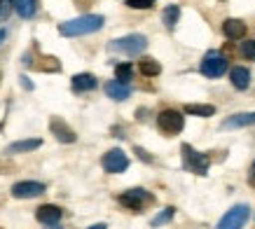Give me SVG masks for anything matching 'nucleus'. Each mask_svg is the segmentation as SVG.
<instances>
[{"label":"nucleus","instance_id":"nucleus-1","mask_svg":"<svg viewBox=\"0 0 255 229\" xmlns=\"http://www.w3.org/2000/svg\"><path fill=\"white\" fill-rule=\"evenodd\" d=\"M103 23H106V19L101 14H82V16L63 21L59 26V33L66 35V38H78V35H89V33L101 31Z\"/></svg>","mask_w":255,"mask_h":229},{"label":"nucleus","instance_id":"nucleus-2","mask_svg":"<svg viewBox=\"0 0 255 229\" xmlns=\"http://www.w3.org/2000/svg\"><path fill=\"white\" fill-rule=\"evenodd\" d=\"M117 201H120L127 211H131V213H143L147 206L155 204V197L147 190H143V187H131V190L122 192V194L117 197Z\"/></svg>","mask_w":255,"mask_h":229},{"label":"nucleus","instance_id":"nucleus-3","mask_svg":"<svg viewBox=\"0 0 255 229\" xmlns=\"http://www.w3.org/2000/svg\"><path fill=\"white\" fill-rule=\"evenodd\" d=\"M180 154H183V168H185V171L197 173V176H206V173H209V166H211L209 154L194 150L190 143H183V145H180Z\"/></svg>","mask_w":255,"mask_h":229},{"label":"nucleus","instance_id":"nucleus-4","mask_svg":"<svg viewBox=\"0 0 255 229\" xmlns=\"http://www.w3.org/2000/svg\"><path fill=\"white\" fill-rule=\"evenodd\" d=\"M108 49L110 52L127 54V56H138V54H143L147 49V38L140 35V33H131V35H124V38L110 40Z\"/></svg>","mask_w":255,"mask_h":229},{"label":"nucleus","instance_id":"nucleus-5","mask_svg":"<svg viewBox=\"0 0 255 229\" xmlns=\"http://www.w3.org/2000/svg\"><path fill=\"white\" fill-rule=\"evenodd\" d=\"M185 126V117L180 110H173V108H166L157 114V129L162 131L164 136H178Z\"/></svg>","mask_w":255,"mask_h":229},{"label":"nucleus","instance_id":"nucleus-6","mask_svg":"<svg viewBox=\"0 0 255 229\" xmlns=\"http://www.w3.org/2000/svg\"><path fill=\"white\" fill-rule=\"evenodd\" d=\"M201 75L211 77V80H216V77H223L227 73V56L223 52H206L204 54V59H201Z\"/></svg>","mask_w":255,"mask_h":229},{"label":"nucleus","instance_id":"nucleus-7","mask_svg":"<svg viewBox=\"0 0 255 229\" xmlns=\"http://www.w3.org/2000/svg\"><path fill=\"white\" fill-rule=\"evenodd\" d=\"M248 218H251V208H248L246 204H237V206L230 208V211L220 218L218 229H241V227H246Z\"/></svg>","mask_w":255,"mask_h":229},{"label":"nucleus","instance_id":"nucleus-8","mask_svg":"<svg viewBox=\"0 0 255 229\" xmlns=\"http://www.w3.org/2000/svg\"><path fill=\"white\" fill-rule=\"evenodd\" d=\"M101 164H103V171H106V173H124V171L129 168V157H127L124 150L113 147V150H108V152L103 154Z\"/></svg>","mask_w":255,"mask_h":229},{"label":"nucleus","instance_id":"nucleus-9","mask_svg":"<svg viewBox=\"0 0 255 229\" xmlns=\"http://www.w3.org/2000/svg\"><path fill=\"white\" fill-rule=\"evenodd\" d=\"M49 131H52V136H54L59 143H66V145L78 140V133H75L73 126H70L66 119H61V117H52V119H49Z\"/></svg>","mask_w":255,"mask_h":229},{"label":"nucleus","instance_id":"nucleus-10","mask_svg":"<svg viewBox=\"0 0 255 229\" xmlns=\"http://www.w3.org/2000/svg\"><path fill=\"white\" fill-rule=\"evenodd\" d=\"M12 197L14 199H35L45 192V185L38 183V180H21V183L12 185Z\"/></svg>","mask_w":255,"mask_h":229},{"label":"nucleus","instance_id":"nucleus-11","mask_svg":"<svg viewBox=\"0 0 255 229\" xmlns=\"http://www.w3.org/2000/svg\"><path fill=\"white\" fill-rule=\"evenodd\" d=\"M63 215V208L54 206V204H42V206L35 211V220L42 222V225H59V220H61Z\"/></svg>","mask_w":255,"mask_h":229},{"label":"nucleus","instance_id":"nucleus-12","mask_svg":"<svg viewBox=\"0 0 255 229\" xmlns=\"http://www.w3.org/2000/svg\"><path fill=\"white\" fill-rule=\"evenodd\" d=\"M106 96L113 101H127L129 96H131V87L127 82H120V80H110V82H106Z\"/></svg>","mask_w":255,"mask_h":229},{"label":"nucleus","instance_id":"nucleus-13","mask_svg":"<svg viewBox=\"0 0 255 229\" xmlns=\"http://www.w3.org/2000/svg\"><path fill=\"white\" fill-rule=\"evenodd\" d=\"M246 23L241 19H225L223 21V33L227 40H244L246 38Z\"/></svg>","mask_w":255,"mask_h":229},{"label":"nucleus","instance_id":"nucleus-14","mask_svg":"<svg viewBox=\"0 0 255 229\" xmlns=\"http://www.w3.org/2000/svg\"><path fill=\"white\" fill-rule=\"evenodd\" d=\"M70 87H73V92H92L99 87V80L92 75V73H80V75H73L70 80Z\"/></svg>","mask_w":255,"mask_h":229},{"label":"nucleus","instance_id":"nucleus-15","mask_svg":"<svg viewBox=\"0 0 255 229\" xmlns=\"http://www.w3.org/2000/svg\"><path fill=\"white\" fill-rule=\"evenodd\" d=\"M230 82H232L234 89H248L251 87V70L246 68V66H234L232 70H230Z\"/></svg>","mask_w":255,"mask_h":229},{"label":"nucleus","instance_id":"nucleus-16","mask_svg":"<svg viewBox=\"0 0 255 229\" xmlns=\"http://www.w3.org/2000/svg\"><path fill=\"white\" fill-rule=\"evenodd\" d=\"M42 147V140L40 138H23V140H14L7 145V154H23V152H33Z\"/></svg>","mask_w":255,"mask_h":229},{"label":"nucleus","instance_id":"nucleus-17","mask_svg":"<svg viewBox=\"0 0 255 229\" xmlns=\"http://www.w3.org/2000/svg\"><path fill=\"white\" fill-rule=\"evenodd\" d=\"M255 124V113H239L232 114L223 122V129H244V126H253Z\"/></svg>","mask_w":255,"mask_h":229},{"label":"nucleus","instance_id":"nucleus-18","mask_svg":"<svg viewBox=\"0 0 255 229\" xmlns=\"http://www.w3.org/2000/svg\"><path fill=\"white\" fill-rule=\"evenodd\" d=\"M185 114H194V117H211L216 114V106H209V103H187L183 108Z\"/></svg>","mask_w":255,"mask_h":229},{"label":"nucleus","instance_id":"nucleus-19","mask_svg":"<svg viewBox=\"0 0 255 229\" xmlns=\"http://www.w3.org/2000/svg\"><path fill=\"white\" fill-rule=\"evenodd\" d=\"M12 7H14V12L21 19H31L33 14H35V0H12Z\"/></svg>","mask_w":255,"mask_h":229},{"label":"nucleus","instance_id":"nucleus-20","mask_svg":"<svg viewBox=\"0 0 255 229\" xmlns=\"http://www.w3.org/2000/svg\"><path fill=\"white\" fill-rule=\"evenodd\" d=\"M138 70L145 77H157L159 73H162V66H159L155 59H140V61H138Z\"/></svg>","mask_w":255,"mask_h":229},{"label":"nucleus","instance_id":"nucleus-21","mask_svg":"<svg viewBox=\"0 0 255 229\" xmlns=\"http://www.w3.org/2000/svg\"><path fill=\"white\" fill-rule=\"evenodd\" d=\"M178 19H180V7L178 5H169V7L162 12V21H164V26L166 28H176V23H178Z\"/></svg>","mask_w":255,"mask_h":229},{"label":"nucleus","instance_id":"nucleus-22","mask_svg":"<svg viewBox=\"0 0 255 229\" xmlns=\"http://www.w3.org/2000/svg\"><path fill=\"white\" fill-rule=\"evenodd\" d=\"M38 68L42 70V73H59V70H61V61H59L56 56H40Z\"/></svg>","mask_w":255,"mask_h":229},{"label":"nucleus","instance_id":"nucleus-23","mask_svg":"<svg viewBox=\"0 0 255 229\" xmlns=\"http://www.w3.org/2000/svg\"><path fill=\"white\" fill-rule=\"evenodd\" d=\"M173 215H176V208L166 206V208H162L155 218H152V222H150V225H152V227H162V225H166V222L173 220Z\"/></svg>","mask_w":255,"mask_h":229},{"label":"nucleus","instance_id":"nucleus-24","mask_svg":"<svg viewBox=\"0 0 255 229\" xmlns=\"http://www.w3.org/2000/svg\"><path fill=\"white\" fill-rule=\"evenodd\" d=\"M115 75L120 82H131V77H133V66L131 63H117L115 66Z\"/></svg>","mask_w":255,"mask_h":229},{"label":"nucleus","instance_id":"nucleus-25","mask_svg":"<svg viewBox=\"0 0 255 229\" xmlns=\"http://www.w3.org/2000/svg\"><path fill=\"white\" fill-rule=\"evenodd\" d=\"M241 54L251 61H255V40H244L241 42Z\"/></svg>","mask_w":255,"mask_h":229},{"label":"nucleus","instance_id":"nucleus-26","mask_svg":"<svg viewBox=\"0 0 255 229\" xmlns=\"http://www.w3.org/2000/svg\"><path fill=\"white\" fill-rule=\"evenodd\" d=\"M155 5L152 0H127V7H131V9H150Z\"/></svg>","mask_w":255,"mask_h":229},{"label":"nucleus","instance_id":"nucleus-27","mask_svg":"<svg viewBox=\"0 0 255 229\" xmlns=\"http://www.w3.org/2000/svg\"><path fill=\"white\" fill-rule=\"evenodd\" d=\"M9 7H12V0H2V5H0V14H2V19H5V16L9 14Z\"/></svg>","mask_w":255,"mask_h":229},{"label":"nucleus","instance_id":"nucleus-28","mask_svg":"<svg viewBox=\"0 0 255 229\" xmlns=\"http://www.w3.org/2000/svg\"><path fill=\"white\" fill-rule=\"evenodd\" d=\"M248 185H251V187H255V161L251 164V171H248Z\"/></svg>","mask_w":255,"mask_h":229},{"label":"nucleus","instance_id":"nucleus-29","mask_svg":"<svg viewBox=\"0 0 255 229\" xmlns=\"http://www.w3.org/2000/svg\"><path fill=\"white\" fill-rule=\"evenodd\" d=\"M133 152L138 154L140 159H145V161H152V157H147V154H145V150H143V147H136V150H133Z\"/></svg>","mask_w":255,"mask_h":229},{"label":"nucleus","instance_id":"nucleus-30","mask_svg":"<svg viewBox=\"0 0 255 229\" xmlns=\"http://www.w3.org/2000/svg\"><path fill=\"white\" fill-rule=\"evenodd\" d=\"M108 225H103V222H99V225H92V227H87V229H106Z\"/></svg>","mask_w":255,"mask_h":229},{"label":"nucleus","instance_id":"nucleus-31","mask_svg":"<svg viewBox=\"0 0 255 229\" xmlns=\"http://www.w3.org/2000/svg\"><path fill=\"white\" fill-rule=\"evenodd\" d=\"M7 38V33H5V28H0V45H2V40Z\"/></svg>","mask_w":255,"mask_h":229}]
</instances>
